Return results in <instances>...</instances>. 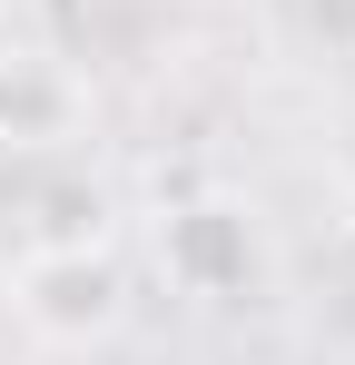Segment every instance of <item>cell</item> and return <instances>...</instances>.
I'll return each mask as SVG.
<instances>
[{
    "instance_id": "4",
    "label": "cell",
    "mask_w": 355,
    "mask_h": 365,
    "mask_svg": "<svg viewBox=\"0 0 355 365\" xmlns=\"http://www.w3.org/2000/svg\"><path fill=\"white\" fill-rule=\"evenodd\" d=\"M30 247H109V187L79 168L30 187Z\"/></svg>"
},
{
    "instance_id": "3",
    "label": "cell",
    "mask_w": 355,
    "mask_h": 365,
    "mask_svg": "<svg viewBox=\"0 0 355 365\" xmlns=\"http://www.w3.org/2000/svg\"><path fill=\"white\" fill-rule=\"evenodd\" d=\"M89 119L79 69L50 50H0V148H69Z\"/></svg>"
},
{
    "instance_id": "2",
    "label": "cell",
    "mask_w": 355,
    "mask_h": 365,
    "mask_svg": "<svg viewBox=\"0 0 355 365\" xmlns=\"http://www.w3.org/2000/svg\"><path fill=\"white\" fill-rule=\"evenodd\" d=\"M158 267H168L178 297H237L257 277V217L237 197H187L158 227Z\"/></svg>"
},
{
    "instance_id": "1",
    "label": "cell",
    "mask_w": 355,
    "mask_h": 365,
    "mask_svg": "<svg viewBox=\"0 0 355 365\" xmlns=\"http://www.w3.org/2000/svg\"><path fill=\"white\" fill-rule=\"evenodd\" d=\"M10 316L40 346H99L128 316V277L109 247H20L10 267Z\"/></svg>"
},
{
    "instance_id": "5",
    "label": "cell",
    "mask_w": 355,
    "mask_h": 365,
    "mask_svg": "<svg viewBox=\"0 0 355 365\" xmlns=\"http://www.w3.org/2000/svg\"><path fill=\"white\" fill-rule=\"evenodd\" d=\"M336 187H346V207H355V128H346V148H336Z\"/></svg>"
}]
</instances>
